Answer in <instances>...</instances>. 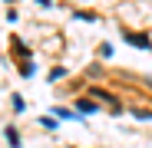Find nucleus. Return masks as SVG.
I'll return each mask as SVG.
<instances>
[{
  "mask_svg": "<svg viewBox=\"0 0 152 148\" xmlns=\"http://www.w3.org/2000/svg\"><path fill=\"white\" fill-rule=\"evenodd\" d=\"M126 40H129L132 46H142V49H149V40H145V36H136V33H126Z\"/></svg>",
  "mask_w": 152,
  "mask_h": 148,
  "instance_id": "f257e3e1",
  "label": "nucleus"
},
{
  "mask_svg": "<svg viewBox=\"0 0 152 148\" xmlns=\"http://www.w3.org/2000/svg\"><path fill=\"white\" fill-rule=\"evenodd\" d=\"M89 112H96V105L93 102H80V115H89Z\"/></svg>",
  "mask_w": 152,
  "mask_h": 148,
  "instance_id": "f03ea898",
  "label": "nucleus"
},
{
  "mask_svg": "<svg viewBox=\"0 0 152 148\" xmlns=\"http://www.w3.org/2000/svg\"><path fill=\"white\" fill-rule=\"evenodd\" d=\"M7 142H10V145H13V148H17V145H20V138H17V132H13V129H7Z\"/></svg>",
  "mask_w": 152,
  "mask_h": 148,
  "instance_id": "7ed1b4c3",
  "label": "nucleus"
}]
</instances>
